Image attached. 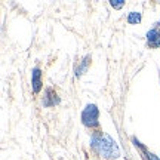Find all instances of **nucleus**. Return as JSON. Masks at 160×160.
I'll use <instances>...</instances> for the list:
<instances>
[{
  "instance_id": "obj_9",
  "label": "nucleus",
  "mask_w": 160,
  "mask_h": 160,
  "mask_svg": "<svg viewBox=\"0 0 160 160\" xmlns=\"http://www.w3.org/2000/svg\"><path fill=\"white\" fill-rule=\"evenodd\" d=\"M132 141H133V144H135V145H137V147H139V148H142V150H144V147H142V144L139 142V141H138V139H137V138H135V137L132 138Z\"/></svg>"
},
{
  "instance_id": "obj_7",
  "label": "nucleus",
  "mask_w": 160,
  "mask_h": 160,
  "mask_svg": "<svg viewBox=\"0 0 160 160\" xmlns=\"http://www.w3.org/2000/svg\"><path fill=\"white\" fill-rule=\"evenodd\" d=\"M128 22L129 24H138L141 22V13L139 12H131L128 17Z\"/></svg>"
},
{
  "instance_id": "obj_4",
  "label": "nucleus",
  "mask_w": 160,
  "mask_h": 160,
  "mask_svg": "<svg viewBox=\"0 0 160 160\" xmlns=\"http://www.w3.org/2000/svg\"><path fill=\"white\" fill-rule=\"evenodd\" d=\"M58 102H59V99L57 98V93L52 89H46L45 98H43V105L45 107H51V105H55Z\"/></svg>"
},
{
  "instance_id": "obj_6",
  "label": "nucleus",
  "mask_w": 160,
  "mask_h": 160,
  "mask_svg": "<svg viewBox=\"0 0 160 160\" xmlns=\"http://www.w3.org/2000/svg\"><path fill=\"white\" fill-rule=\"evenodd\" d=\"M89 59H91V57L88 55V57H86L85 59H83V62L80 64L79 68L76 70V76H77V77H80V76H82V74H83V73L86 71V70H88V65H89V62H91Z\"/></svg>"
},
{
  "instance_id": "obj_3",
  "label": "nucleus",
  "mask_w": 160,
  "mask_h": 160,
  "mask_svg": "<svg viewBox=\"0 0 160 160\" xmlns=\"http://www.w3.org/2000/svg\"><path fill=\"white\" fill-rule=\"evenodd\" d=\"M147 40H148V45L153 48L160 46V30L153 28L147 33Z\"/></svg>"
},
{
  "instance_id": "obj_1",
  "label": "nucleus",
  "mask_w": 160,
  "mask_h": 160,
  "mask_svg": "<svg viewBox=\"0 0 160 160\" xmlns=\"http://www.w3.org/2000/svg\"><path fill=\"white\" fill-rule=\"evenodd\" d=\"M99 153H102L105 157H108V159H117L120 156V150L117 147V144L113 138L107 135V133H104L102 137H101V141H99V150H98Z\"/></svg>"
},
{
  "instance_id": "obj_5",
  "label": "nucleus",
  "mask_w": 160,
  "mask_h": 160,
  "mask_svg": "<svg viewBox=\"0 0 160 160\" xmlns=\"http://www.w3.org/2000/svg\"><path fill=\"white\" fill-rule=\"evenodd\" d=\"M40 76H42V73H40L39 68H34V70H33V74H31V85H33V91H34L36 93H37V92H40V89H42Z\"/></svg>"
},
{
  "instance_id": "obj_8",
  "label": "nucleus",
  "mask_w": 160,
  "mask_h": 160,
  "mask_svg": "<svg viewBox=\"0 0 160 160\" xmlns=\"http://www.w3.org/2000/svg\"><path fill=\"white\" fill-rule=\"evenodd\" d=\"M123 5H125L123 0H111V6L114 9H120V8H123Z\"/></svg>"
},
{
  "instance_id": "obj_10",
  "label": "nucleus",
  "mask_w": 160,
  "mask_h": 160,
  "mask_svg": "<svg viewBox=\"0 0 160 160\" xmlns=\"http://www.w3.org/2000/svg\"><path fill=\"white\" fill-rule=\"evenodd\" d=\"M147 156H148V160H160V159H157L154 154H151V153H150V154H147Z\"/></svg>"
},
{
  "instance_id": "obj_2",
  "label": "nucleus",
  "mask_w": 160,
  "mask_h": 160,
  "mask_svg": "<svg viewBox=\"0 0 160 160\" xmlns=\"http://www.w3.org/2000/svg\"><path fill=\"white\" fill-rule=\"evenodd\" d=\"M98 116H99V111H98L97 105L89 104V105H86V108L82 113V122L88 128H95L98 126Z\"/></svg>"
}]
</instances>
